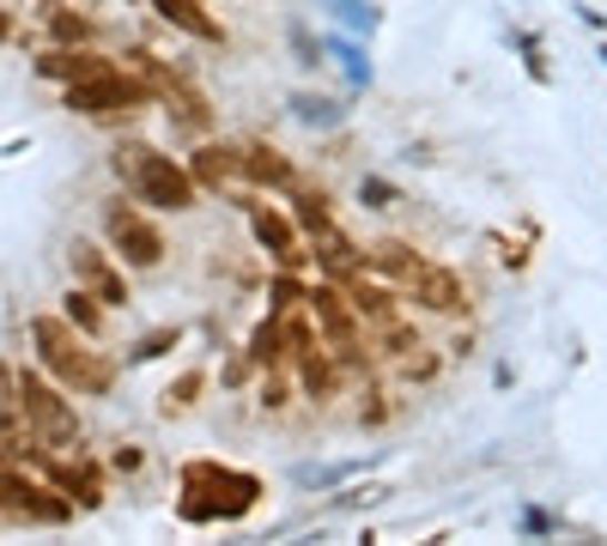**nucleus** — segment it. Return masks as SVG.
Wrapping results in <instances>:
<instances>
[{"label":"nucleus","instance_id":"39448f33","mask_svg":"<svg viewBox=\"0 0 607 546\" xmlns=\"http://www.w3.org/2000/svg\"><path fill=\"white\" fill-rule=\"evenodd\" d=\"M103 225H110V243L122 250V262H134V267H159L164 262L159 225H152V219H140L134 206H110V213H103Z\"/></svg>","mask_w":607,"mask_h":546},{"label":"nucleus","instance_id":"6e6552de","mask_svg":"<svg viewBox=\"0 0 607 546\" xmlns=\"http://www.w3.org/2000/svg\"><path fill=\"white\" fill-rule=\"evenodd\" d=\"M310 304H316V322L328 328L334 353H341V358H358V328H353V316H346L341 292H334V285H316V292H310Z\"/></svg>","mask_w":607,"mask_h":546},{"label":"nucleus","instance_id":"9b49d317","mask_svg":"<svg viewBox=\"0 0 607 546\" xmlns=\"http://www.w3.org/2000/svg\"><path fill=\"white\" fill-rule=\"evenodd\" d=\"M152 7H159L176 31L201 37V43H213V37H219V19H213V12H201V0H152Z\"/></svg>","mask_w":607,"mask_h":546},{"label":"nucleus","instance_id":"423d86ee","mask_svg":"<svg viewBox=\"0 0 607 546\" xmlns=\"http://www.w3.org/2000/svg\"><path fill=\"white\" fill-rule=\"evenodd\" d=\"M0 510L37 516V523H61V516H68V498H49V492H43V486H31L24 474L0 467Z\"/></svg>","mask_w":607,"mask_h":546},{"label":"nucleus","instance_id":"f8f14e48","mask_svg":"<svg viewBox=\"0 0 607 546\" xmlns=\"http://www.w3.org/2000/svg\"><path fill=\"white\" fill-rule=\"evenodd\" d=\"M37 68H43V73H55V80H92V73H103V68H110V61H103V55H85V49H80V55H73V49H55V55H43V61H37Z\"/></svg>","mask_w":607,"mask_h":546},{"label":"nucleus","instance_id":"f03ea898","mask_svg":"<svg viewBox=\"0 0 607 546\" xmlns=\"http://www.w3.org/2000/svg\"><path fill=\"white\" fill-rule=\"evenodd\" d=\"M12 401H19L24 432L37 437V449H68L73 437H80V419H73V407L43 383V376H19V383H12Z\"/></svg>","mask_w":607,"mask_h":546},{"label":"nucleus","instance_id":"7ed1b4c3","mask_svg":"<svg viewBox=\"0 0 607 546\" xmlns=\"http://www.w3.org/2000/svg\"><path fill=\"white\" fill-rule=\"evenodd\" d=\"M115 164H128V171H134L140 201H152V206H171V213L195 206V176H189L183 164H171L164 152H152V146H128Z\"/></svg>","mask_w":607,"mask_h":546},{"label":"nucleus","instance_id":"f3484780","mask_svg":"<svg viewBox=\"0 0 607 546\" xmlns=\"http://www.w3.org/2000/svg\"><path fill=\"white\" fill-rule=\"evenodd\" d=\"M49 31H55L61 43H73V37H85V19H80V12H61V7H49Z\"/></svg>","mask_w":607,"mask_h":546},{"label":"nucleus","instance_id":"dca6fc26","mask_svg":"<svg viewBox=\"0 0 607 546\" xmlns=\"http://www.w3.org/2000/svg\"><path fill=\"white\" fill-rule=\"evenodd\" d=\"M68 322H73L80 334H98V328H103V316H98L92 292H68Z\"/></svg>","mask_w":607,"mask_h":546},{"label":"nucleus","instance_id":"a211bd4d","mask_svg":"<svg viewBox=\"0 0 607 546\" xmlns=\"http://www.w3.org/2000/svg\"><path fill=\"white\" fill-rule=\"evenodd\" d=\"M195 395H201V376H183V383H176V395H171V401H176V407H189V401H195Z\"/></svg>","mask_w":607,"mask_h":546},{"label":"nucleus","instance_id":"20e7f679","mask_svg":"<svg viewBox=\"0 0 607 546\" xmlns=\"http://www.w3.org/2000/svg\"><path fill=\"white\" fill-rule=\"evenodd\" d=\"M134 103H146V85L122 68H103L92 80L68 85V110H80V115H110V110H134Z\"/></svg>","mask_w":607,"mask_h":546},{"label":"nucleus","instance_id":"4468645a","mask_svg":"<svg viewBox=\"0 0 607 546\" xmlns=\"http://www.w3.org/2000/svg\"><path fill=\"white\" fill-rule=\"evenodd\" d=\"M371 262H377L383 273H395V280H407V273L419 267V255H413V250H407L402 237H383L377 250H371Z\"/></svg>","mask_w":607,"mask_h":546},{"label":"nucleus","instance_id":"9d476101","mask_svg":"<svg viewBox=\"0 0 607 546\" xmlns=\"http://www.w3.org/2000/svg\"><path fill=\"white\" fill-rule=\"evenodd\" d=\"M255 237L267 243V250H274V262H286V267H299V237H292V225L280 213H267V206H255Z\"/></svg>","mask_w":607,"mask_h":546},{"label":"nucleus","instance_id":"2eb2a0df","mask_svg":"<svg viewBox=\"0 0 607 546\" xmlns=\"http://www.w3.org/2000/svg\"><path fill=\"white\" fill-rule=\"evenodd\" d=\"M243 176H255V182H286L292 171H286V159H280V152L250 146V152H243Z\"/></svg>","mask_w":607,"mask_h":546},{"label":"nucleus","instance_id":"0eeeda50","mask_svg":"<svg viewBox=\"0 0 607 546\" xmlns=\"http://www.w3.org/2000/svg\"><path fill=\"white\" fill-rule=\"evenodd\" d=\"M402 285H407L413 297H419L425 310H462V297H468V292H462V280H456V273H449V267H432V262H419Z\"/></svg>","mask_w":607,"mask_h":546},{"label":"nucleus","instance_id":"1a4fd4ad","mask_svg":"<svg viewBox=\"0 0 607 546\" xmlns=\"http://www.w3.org/2000/svg\"><path fill=\"white\" fill-rule=\"evenodd\" d=\"M73 273H80V280L92 285V297H103V304H122V297H128L122 273L103 262V250H98V243H73Z\"/></svg>","mask_w":607,"mask_h":546},{"label":"nucleus","instance_id":"f257e3e1","mask_svg":"<svg viewBox=\"0 0 607 546\" xmlns=\"http://www.w3.org/2000/svg\"><path fill=\"white\" fill-rule=\"evenodd\" d=\"M31 341H37V353H43V364L55 371V383L80 388V395H103V388L115 383V358H103L98 346H85V334L73 328V322L37 316L31 322Z\"/></svg>","mask_w":607,"mask_h":546},{"label":"nucleus","instance_id":"ddd939ff","mask_svg":"<svg viewBox=\"0 0 607 546\" xmlns=\"http://www.w3.org/2000/svg\"><path fill=\"white\" fill-rule=\"evenodd\" d=\"M195 176H201V182H213V189H219V182H237V176H243V152L206 146L201 159H195Z\"/></svg>","mask_w":607,"mask_h":546}]
</instances>
